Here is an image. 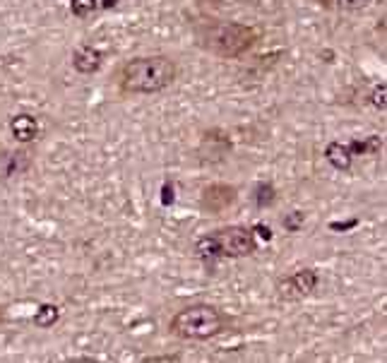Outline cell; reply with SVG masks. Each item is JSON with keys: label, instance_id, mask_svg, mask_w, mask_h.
<instances>
[{"label": "cell", "instance_id": "obj_4", "mask_svg": "<svg viewBox=\"0 0 387 363\" xmlns=\"http://www.w3.org/2000/svg\"><path fill=\"white\" fill-rule=\"evenodd\" d=\"M195 252L202 260H238V257H250L257 252V238L250 226L243 224H229L222 229L210 231L207 236L197 238Z\"/></svg>", "mask_w": 387, "mask_h": 363}, {"label": "cell", "instance_id": "obj_10", "mask_svg": "<svg viewBox=\"0 0 387 363\" xmlns=\"http://www.w3.org/2000/svg\"><path fill=\"white\" fill-rule=\"evenodd\" d=\"M325 159L330 161V166H334L337 171H349L351 164H354V154H351V147L344 145V142H330L325 147Z\"/></svg>", "mask_w": 387, "mask_h": 363}, {"label": "cell", "instance_id": "obj_8", "mask_svg": "<svg viewBox=\"0 0 387 363\" xmlns=\"http://www.w3.org/2000/svg\"><path fill=\"white\" fill-rule=\"evenodd\" d=\"M104 66V53L92 44H82L73 51V68L80 75H94Z\"/></svg>", "mask_w": 387, "mask_h": 363}, {"label": "cell", "instance_id": "obj_1", "mask_svg": "<svg viewBox=\"0 0 387 363\" xmlns=\"http://www.w3.org/2000/svg\"><path fill=\"white\" fill-rule=\"evenodd\" d=\"M178 77V63L166 53L135 56L120 63L113 73V84L125 96L159 94Z\"/></svg>", "mask_w": 387, "mask_h": 363}, {"label": "cell", "instance_id": "obj_6", "mask_svg": "<svg viewBox=\"0 0 387 363\" xmlns=\"http://www.w3.org/2000/svg\"><path fill=\"white\" fill-rule=\"evenodd\" d=\"M236 200H238V190L229 183H210L200 193V207H202L207 215H215V217L229 212L231 207L236 205Z\"/></svg>", "mask_w": 387, "mask_h": 363}, {"label": "cell", "instance_id": "obj_9", "mask_svg": "<svg viewBox=\"0 0 387 363\" xmlns=\"http://www.w3.org/2000/svg\"><path fill=\"white\" fill-rule=\"evenodd\" d=\"M10 133H12V138H15V142H19V145H27V142L36 140L38 123H36L34 116L17 113L15 118L10 121Z\"/></svg>", "mask_w": 387, "mask_h": 363}, {"label": "cell", "instance_id": "obj_16", "mask_svg": "<svg viewBox=\"0 0 387 363\" xmlns=\"http://www.w3.org/2000/svg\"><path fill=\"white\" fill-rule=\"evenodd\" d=\"M303 224H306V215L303 212H291V215H287L282 219V226L287 229L289 233H296L303 229Z\"/></svg>", "mask_w": 387, "mask_h": 363}, {"label": "cell", "instance_id": "obj_11", "mask_svg": "<svg viewBox=\"0 0 387 363\" xmlns=\"http://www.w3.org/2000/svg\"><path fill=\"white\" fill-rule=\"evenodd\" d=\"M58 320H61V308H58L56 303H41V306L34 310V315H31V322H34L38 329L53 327Z\"/></svg>", "mask_w": 387, "mask_h": 363}, {"label": "cell", "instance_id": "obj_3", "mask_svg": "<svg viewBox=\"0 0 387 363\" xmlns=\"http://www.w3.org/2000/svg\"><path fill=\"white\" fill-rule=\"evenodd\" d=\"M229 317L212 303H192L180 308L169 320V334L183 342H207L222 334Z\"/></svg>", "mask_w": 387, "mask_h": 363}, {"label": "cell", "instance_id": "obj_19", "mask_svg": "<svg viewBox=\"0 0 387 363\" xmlns=\"http://www.w3.org/2000/svg\"><path fill=\"white\" fill-rule=\"evenodd\" d=\"M147 363H154V361H180V356H150L145 359Z\"/></svg>", "mask_w": 387, "mask_h": 363}, {"label": "cell", "instance_id": "obj_15", "mask_svg": "<svg viewBox=\"0 0 387 363\" xmlns=\"http://www.w3.org/2000/svg\"><path fill=\"white\" fill-rule=\"evenodd\" d=\"M96 8H99V0H70V12L80 19L89 17Z\"/></svg>", "mask_w": 387, "mask_h": 363}, {"label": "cell", "instance_id": "obj_7", "mask_svg": "<svg viewBox=\"0 0 387 363\" xmlns=\"http://www.w3.org/2000/svg\"><path fill=\"white\" fill-rule=\"evenodd\" d=\"M31 164H34V157L27 149H0V180L22 176L29 171Z\"/></svg>", "mask_w": 387, "mask_h": 363}, {"label": "cell", "instance_id": "obj_13", "mask_svg": "<svg viewBox=\"0 0 387 363\" xmlns=\"http://www.w3.org/2000/svg\"><path fill=\"white\" fill-rule=\"evenodd\" d=\"M277 203V190L272 183H257L255 185V205L257 210H269Z\"/></svg>", "mask_w": 387, "mask_h": 363}, {"label": "cell", "instance_id": "obj_2", "mask_svg": "<svg viewBox=\"0 0 387 363\" xmlns=\"http://www.w3.org/2000/svg\"><path fill=\"white\" fill-rule=\"evenodd\" d=\"M197 46L217 58H234L246 56L257 44V29L243 22H202L195 27Z\"/></svg>", "mask_w": 387, "mask_h": 363}, {"label": "cell", "instance_id": "obj_20", "mask_svg": "<svg viewBox=\"0 0 387 363\" xmlns=\"http://www.w3.org/2000/svg\"><path fill=\"white\" fill-rule=\"evenodd\" d=\"M101 8H104V10H111V8H115V5H118V0H101Z\"/></svg>", "mask_w": 387, "mask_h": 363}, {"label": "cell", "instance_id": "obj_18", "mask_svg": "<svg viewBox=\"0 0 387 363\" xmlns=\"http://www.w3.org/2000/svg\"><path fill=\"white\" fill-rule=\"evenodd\" d=\"M253 231H260V236L264 238V241H272V231H269L267 226H262V224H255V226H253Z\"/></svg>", "mask_w": 387, "mask_h": 363}, {"label": "cell", "instance_id": "obj_17", "mask_svg": "<svg viewBox=\"0 0 387 363\" xmlns=\"http://www.w3.org/2000/svg\"><path fill=\"white\" fill-rule=\"evenodd\" d=\"M385 92H387L385 84H378V87L373 89V96H371V103L376 108H380V111H385Z\"/></svg>", "mask_w": 387, "mask_h": 363}, {"label": "cell", "instance_id": "obj_14", "mask_svg": "<svg viewBox=\"0 0 387 363\" xmlns=\"http://www.w3.org/2000/svg\"><path fill=\"white\" fill-rule=\"evenodd\" d=\"M349 147H351L354 157H356V154H376L383 149V140H380L378 135H368V138H363V140H354Z\"/></svg>", "mask_w": 387, "mask_h": 363}, {"label": "cell", "instance_id": "obj_12", "mask_svg": "<svg viewBox=\"0 0 387 363\" xmlns=\"http://www.w3.org/2000/svg\"><path fill=\"white\" fill-rule=\"evenodd\" d=\"M320 8L334 10V12H358L363 8H368L371 0H315Z\"/></svg>", "mask_w": 387, "mask_h": 363}, {"label": "cell", "instance_id": "obj_21", "mask_svg": "<svg viewBox=\"0 0 387 363\" xmlns=\"http://www.w3.org/2000/svg\"><path fill=\"white\" fill-rule=\"evenodd\" d=\"M0 317H3V306H0Z\"/></svg>", "mask_w": 387, "mask_h": 363}, {"label": "cell", "instance_id": "obj_5", "mask_svg": "<svg viewBox=\"0 0 387 363\" xmlns=\"http://www.w3.org/2000/svg\"><path fill=\"white\" fill-rule=\"evenodd\" d=\"M318 284H320V277L315 270H311V267L296 270L279 282V287H277V296H279L282 301H301V298L311 296L313 291L318 289Z\"/></svg>", "mask_w": 387, "mask_h": 363}]
</instances>
